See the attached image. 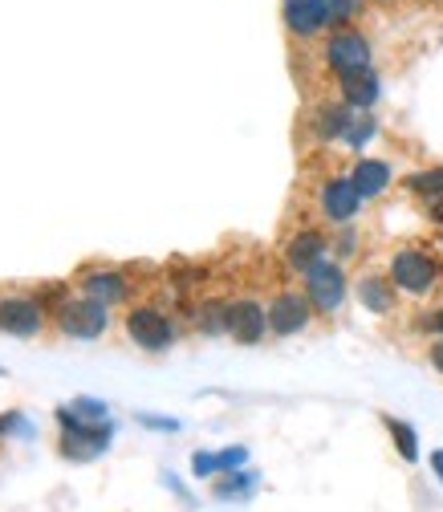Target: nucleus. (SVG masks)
<instances>
[{"mask_svg":"<svg viewBox=\"0 0 443 512\" xmlns=\"http://www.w3.org/2000/svg\"><path fill=\"white\" fill-rule=\"evenodd\" d=\"M252 484H257V476H252V472H228V480H220L212 492H216L220 500H236V496H248Z\"/></svg>","mask_w":443,"mask_h":512,"instance_id":"obj_21","label":"nucleus"},{"mask_svg":"<svg viewBox=\"0 0 443 512\" xmlns=\"http://www.w3.org/2000/svg\"><path fill=\"white\" fill-rule=\"evenodd\" d=\"M378 5H387V0H378Z\"/></svg>","mask_w":443,"mask_h":512,"instance_id":"obj_29","label":"nucleus"},{"mask_svg":"<svg viewBox=\"0 0 443 512\" xmlns=\"http://www.w3.org/2000/svg\"><path fill=\"white\" fill-rule=\"evenodd\" d=\"M391 285L399 293H411V297H427L435 285H439V265L435 256L423 252V248H399L391 256Z\"/></svg>","mask_w":443,"mask_h":512,"instance_id":"obj_1","label":"nucleus"},{"mask_svg":"<svg viewBox=\"0 0 443 512\" xmlns=\"http://www.w3.org/2000/svg\"><path fill=\"white\" fill-rule=\"evenodd\" d=\"M350 179H354L362 200H378L391 187V167L383 159H358V167L350 171Z\"/></svg>","mask_w":443,"mask_h":512,"instance_id":"obj_14","label":"nucleus"},{"mask_svg":"<svg viewBox=\"0 0 443 512\" xmlns=\"http://www.w3.org/2000/svg\"><path fill=\"white\" fill-rule=\"evenodd\" d=\"M45 326V305L33 297H5L0 301V330L17 334V338H33Z\"/></svg>","mask_w":443,"mask_h":512,"instance_id":"obj_8","label":"nucleus"},{"mask_svg":"<svg viewBox=\"0 0 443 512\" xmlns=\"http://www.w3.org/2000/svg\"><path fill=\"white\" fill-rule=\"evenodd\" d=\"M126 334H131L135 346H143L151 354H159L175 342V326L159 305H135L131 313H126Z\"/></svg>","mask_w":443,"mask_h":512,"instance_id":"obj_3","label":"nucleus"},{"mask_svg":"<svg viewBox=\"0 0 443 512\" xmlns=\"http://www.w3.org/2000/svg\"><path fill=\"white\" fill-rule=\"evenodd\" d=\"M366 139H374V118H370V114H358V118L350 122V131L342 135V143H350V147H362Z\"/></svg>","mask_w":443,"mask_h":512,"instance_id":"obj_22","label":"nucleus"},{"mask_svg":"<svg viewBox=\"0 0 443 512\" xmlns=\"http://www.w3.org/2000/svg\"><path fill=\"white\" fill-rule=\"evenodd\" d=\"M395 285L387 281V277H374V273H366L362 281H358V301L370 309V313H391L395 309Z\"/></svg>","mask_w":443,"mask_h":512,"instance_id":"obj_17","label":"nucleus"},{"mask_svg":"<svg viewBox=\"0 0 443 512\" xmlns=\"http://www.w3.org/2000/svg\"><path fill=\"white\" fill-rule=\"evenodd\" d=\"M383 423H387V431H391V439H395V447H399V456H403L407 464H415V460H419V435H415V427L399 423L395 415H387Z\"/></svg>","mask_w":443,"mask_h":512,"instance_id":"obj_19","label":"nucleus"},{"mask_svg":"<svg viewBox=\"0 0 443 512\" xmlns=\"http://www.w3.org/2000/svg\"><path fill=\"white\" fill-rule=\"evenodd\" d=\"M350 122H354V114L346 102H326V106H318V114H313V135L322 143H334L350 131Z\"/></svg>","mask_w":443,"mask_h":512,"instance_id":"obj_15","label":"nucleus"},{"mask_svg":"<svg viewBox=\"0 0 443 512\" xmlns=\"http://www.w3.org/2000/svg\"><path fill=\"white\" fill-rule=\"evenodd\" d=\"M196 330L208 338L228 334V301H200L196 309Z\"/></svg>","mask_w":443,"mask_h":512,"instance_id":"obj_18","label":"nucleus"},{"mask_svg":"<svg viewBox=\"0 0 443 512\" xmlns=\"http://www.w3.org/2000/svg\"><path fill=\"white\" fill-rule=\"evenodd\" d=\"M305 297L318 313H338L346 301V273L338 261H322L305 273Z\"/></svg>","mask_w":443,"mask_h":512,"instance_id":"obj_4","label":"nucleus"},{"mask_svg":"<svg viewBox=\"0 0 443 512\" xmlns=\"http://www.w3.org/2000/svg\"><path fill=\"white\" fill-rule=\"evenodd\" d=\"M78 285H82V297H94L102 305H114L131 293V281H126L118 269H86Z\"/></svg>","mask_w":443,"mask_h":512,"instance_id":"obj_13","label":"nucleus"},{"mask_svg":"<svg viewBox=\"0 0 443 512\" xmlns=\"http://www.w3.org/2000/svg\"><path fill=\"white\" fill-rule=\"evenodd\" d=\"M265 309H269V334H273V338H293V334H301V330L309 326V317H313V305H309L305 289H301V293H297V289H281Z\"/></svg>","mask_w":443,"mask_h":512,"instance_id":"obj_6","label":"nucleus"},{"mask_svg":"<svg viewBox=\"0 0 443 512\" xmlns=\"http://www.w3.org/2000/svg\"><path fill=\"white\" fill-rule=\"evenodd\" d=\"M326 9H330V25H346L362 9V0H326Z\"/></svg>","mask_w":443,"mask_h":512,"instance_id":"obj_23","label":"nucleus"},{"mask_svg":"<svg viewBox=\"0 0 443 512\" xmlns=\"http://www.w3.org/2000/svg\"><path fill=\"white\" fill-rule=\"evenodd\" d=\"M427 358H431V366H435V370L443 374V338H439V342L431 346V354H427Z\"/></svg>","mask_w":443,"mask_h":512,"instance_id":"obj_26","label":"nucleus"},{"mask_svg":"<svg viewBox=\"0 0 443 512\" xmlns=\"http://www.w3.org/2000/svg\"><path fill=\"white\" fill-rule=\"evenodd\" d=\"M228 334L240 346H257L269 334V309L261 301H252V297L228 301Z\"/></svg>","mask_w":443,"mask_h":512,"instance_id":"obj_7","label":"nucleus"},{"mask_svg":"<svg viewBox=\"0 0 443 512\" xmlns=\"http://www.w3.org/2000/svg\"><path fill=\"white\" fill-rule=\"evenodd\" d=\"M326 252H330V244H326V236H322L318 228H301V232L289 236V244H285V265H289L293 273H309L313 265L326 261Z\"/></svg>","mask_w":443,"mask_h":512,"instance_id":"obj_12","label":"nucleus"},{"mask_svg":"<svg viewBox=\"0 0 443 512\" xmlns=\"http://www.w3.org/2000/svg\"><path fill=\"white\" fill-rule=\"evenodd\" d=\"M427 326H431V330H435V334H439V338H443V309H439V313H431V317H427Z\"/></svg>","mask_w":443,"mask_h":512,"instance_id":"obj_28","label":"nucleus"},{"mask_svg":"<svg viewBox=\"0 0 443 512\" xmlns=\"http://www.w3.org/2000/svg\"><path fill=\"white\" fill-rule=\"evenodd\" d=\"M192 468H196L200 480H204V476H216V472H220V456H212V452H196Z\"/></svg>","mask_w":443,"mask_h":512,"instance_id":"obj_25","label":"nucleus"},{"mask_svg":"<svg viewBox=\"0 0 443 512\" xmlns=\"http://www.w3.org/2000/svg\"><path fill=\"white\" fill-rule=\"evenodd\" d=\"M281 17H285V29L293 37H301V41H309V37H318L322 29H330L326 0H285Z\"/></svg>","mask_w":443,"mask_h":512,"instance_id":"obj_9","label":"nucleus"},{"mask_svg":"<svg viewBox=\"0 0 443 512\" xmlns=\"http://www.w3.org/2000/svg\"><path fill=\"white\" fill-rule=\"evenodd\" d=\"M110 326V305L94 301V297H78L57 309V330L66 338H98Z\"/></svg>","mask_w":443,"mask_h":512,"instance_id":"obj_2","label":"nucleus"},{"mask_svg":"<svg viewBox=\"0 0 443 512\" xmlns=\"http://www.w3.org/2000/svg\"><path fill=\"white\" fill-rule=\"evenodd\" d=\"M244 460H248L244 447H228V452H220V472H240Z\"/></svg>","mask_w":443,"mask_h":512,"instance_id":"obj_24","label":"nucleus"},{"mask_svg":"<svg viewBox=\"0 0 443 512\" xmlns=\"http://www.w3.org/2000/svg\"><path fill=\"white\" fill-rule=\"evenodd\" d=\"M358 204H362V196H358V187H354L350 175L326 179V187H322V216H326L330 224H342V228H346V224L358 216Z\"/></svg>","mask_w":443,"mask_h":512,"instance_id":"obj_10","label":"nucleus"},{"mask_svg":"<svg viewBox=\"0 0 443 512\" xmlns=\"http://www.w3.org/2000/svg\"><path fill=\"white\" fill-rule=\"evenodd\" d=\"M57 419H61V427H66V435H61V452H66V456L90 460V456H98L106 447V431L102 427H82L74 419V411H57Z\"/></svg>","mask_w":443,"mask_h":512,"instance_id":"obj_11","label":"nucleus"},{"mask_svg":"<svg viewBox=\"0 0 443 512\" xmlns=\"http://www.w3.org/2000/svg\"><path fill=\"white\" fill-rule=\"evenodd\" d=\"M431 472H435L439 484H443V452H431Z\"/></svg>","mask_w":443,"mask_h":512,"instance_id":"obj_27","label":"nucleus"},{"mask_svg":"<svg viewBox=\"0 0 443 512\" xmlns=\"http://www.w3.org/2000/svg\"><path fill=\"white\" fill-rule=\"evenodd\" d=\"M338 82H342V102L350 110H370L378 102V78H374V70H358V74H346Z\"/></svg>","mask_w":443,"mask_h":512,"instance_id":"obj_16","label":"nucleus"},{"mask_svg":"<svg viewBox=\"0 0 443 512\" xmlns=\"http://www.w3.org/2000/svg\"><path fill=\"white\" fill-rule=\"evenodd\" d=\"M322 57H326V66H330L338 78H346V74L370 70V41H366L358 29H338V33L326 41Z\"/></svg>","mask_w":443,"mask_h":512,"instance_id":"obj_5","label":"nucleus"},{"mask_svg":"<svg viewBox=\"0 0 443 512\" xmlns=\"http://www.w3.org/2000/svg\"><path fill=\"white\" fill-rule=\"evenodd\" d=\"M407 191H415V196L423 200H443V167H431V171H419L407 179Z\"/></svg>","mask_w":443,"mask_h":512,"instance_id":"obj_20","label":"nucleus"}]
</instances>
